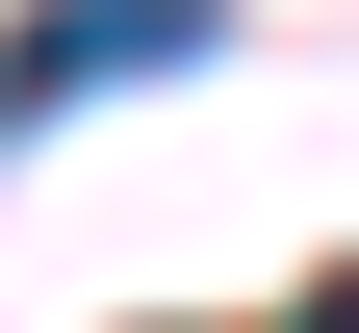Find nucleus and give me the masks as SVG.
<instances>
[{
  "label": "nucleus",
  "mask_w": 359,
  "mask_h": 333,
  "mask_svg": "<svg viewBox=\"0 0 359 333\" xmlns=\"http://www.w3.org/2000/svg\"><path fill=\"white\" fill-rule=\"evenodd\" d=\"M205 26H231V0H26V26H0V128H77L103 77H180Z\"/></svg>",
  "instance_id": "obj_1"
},
{
  "label": "nucleus",
  "mask_w": 359,
  "mask_h": 333,
  "mask_svg": "<svg viewBox=\"0 0 359 333\" xmlns=\"http://www.w3.org/2000/svg\"><path fill=\"white\" fill-rule=\"evenodd\" d=\"M283 333H359V257H334V282H308V308H283Z\"/></svg>",
  "instance_id": "obj_2"
}]
</instances>
